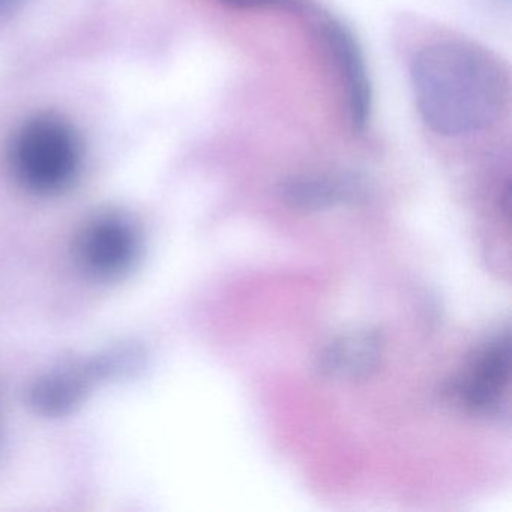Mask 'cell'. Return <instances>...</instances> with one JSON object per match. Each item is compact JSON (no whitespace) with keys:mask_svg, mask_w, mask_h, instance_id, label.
I'll list each match as a JSON object with an SVG mask.
<instances>
[{"mask_svg":"<svg viewBox=\"0 0 512 512\" xmlns=\"http://www.w3.org/2000/svg\"><path fill=\"white\" fill-rule=\"evenodd\" d=\"M319 31L343 77L352 130L362 133L370 121L373 92L359 41L346 25L334 17H322Z\"/></svg>","mask_w":512,"mask_h":512,"instance_id":"8992f818","label":"cell"},{"mask_svg":"<svg viewBox=\"0 0 512 512\" xmlns=\"http://www.w3.org/2000/svg\"><path fill=\"white\" fill-rule=\"evenodd\" d=\"M382 356V335L373 329H358L340 335L323 349L320 371L331 379H364L377 370Z\"/></svg>","mask_w":512,"mask_h":512,"instance_id":"52a82bcc","label":"cell"},{"mask_svg":"<svg viewBox=\"0 0 512 512\" xmlns=\"http://www.w3.org/2000/svg\"><path fill=\"white\" fill-rule=\"evenodd\" d=\"M142 248V233L130 217L101 212L77 230L74 263L89 280L115 283L136 268Z\"/></svg>","mask_w":512,"mask_h":512,"instance_id":"3957f363","label":"cell"},{"mask_svg":"<svg viewBox=\"0 0 512 512\" xmlns=\"http://www.w3.org/2000/svg\"><path fill=\"white\" fill-rule=\"evenodd\" d=\"M220 2L235 10H265V8L301 10L305 4V0H220Z\"/></svg>","mask_w":512,"mask_h":512,"instance_id":"9c48e42d","label":"cell"},{"mask_svg":"<svg viewBox=\"0 0 512 512\" xmlns=\"http://www.w3.org/2000/svg\"><path fill=\"white\" fill-rule=\"evenodd\" d=\"M422 121L445 137L493 127L508 107L509 76L496 56L467 41L422 47L410 67Z\"/></svg>","mask_w":512,"mask_h":512,"instance_id":"6da1fadb","label":"cell"},{"mask_svg":"<svg viewBox=\"0 0 512 512\" xmlns=\"http://www.w3.org/2000/svg\"><path fill=\"white\" fill-rule=\"evenodd\" d=\"M509 379L511 338L505 332L476 353L467 370L449 386L448 395L472 415L500 416L508 410Z\"/></svg>","mask_w":512,"mask_h":512,"instance_id":"277c9868","label":"cell"},{"mask_svg":"<svg viewBox=\"0 0 512 512\" xmlns=\"http://www.w3.org/2000/svg\"><path fill=\"white\" fill-rule=\"evenodd\" d=\"M136 358L130 350H121L91 361L56 368L35 380L29 391V403L35 412L49 418L68 415L82 403L92 383L118 371L128 370Z\"/></svg>","mask_w":512,"mask_h":512,"instance_id":"5b68a950","label":"cell"},{"mask_svg":"<svg viewBox=\"0 0 512 512\" xmlns=\"http://www.w3.org/2000/svg\"><path fill=\"white\" fill-rule=\"evenodd\" d=\"M25 0H0V13L16 10Z\"/></svg>","mask_w":512,"mask_h":512,"instance_id":"30bf717a","label":"cell"},{"mask_svg":"<svg viewBox=\"0 0 512 512\" xmlns=\"http://www.w3.org/2000/svg\"><path fill=\"white\" fill-rule=\"evenodd\" d=\"M362 185L352 175H301L281 184V197L289 205L304 211H319L361 196Z\"/></svg>","mask_w":512,"mask_h":512,"instance_id":"ba28073f","label":"cell"},{"mask_svg":"<svg viewBox=\"0 0 512 512\" xmlns=\"http://www.w3.org/2000/svg\"><path fill=\"white\" fill-rule=\"evenodd\" d=\"M16 181L35 196L67 191L82 167V146L74 128L56 115L29 119L17 130L8 152Z\"/></svg>","mask_w":512,"mask_h":512,"instance_id":"7a4b0ae2","label":"cell"}]
</instances>
